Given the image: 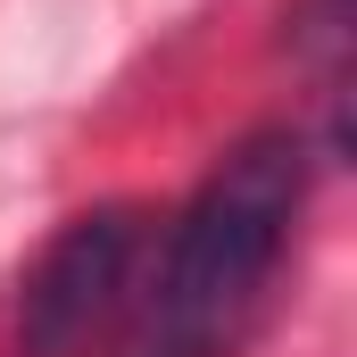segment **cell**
Segmentation results:
<instances>
[{"label": "cell", "mask_w": 357, "mask_h": 357, "mask_svg": "<svg viewBox=\"0 0 357 357\" xmlns=\"http://www.w3.org/2000/svg\"><path fill=\"white\" fill-rule=\"evenodd\" d=\"M299 199H307V150L291 133H250L175 216L133 357H216L225 349L241 307L282 266Z\"/></svg>", "instance_id": "6da1fadb"}, {"label": "cell", "mask_w": 357, "mask_h": 357, "mask_svg": "<svg viewBox=\"0 0 357 357\" xmlns=\"http://www.w3.org/2000/svg\"><path fill=\"white\" fill-rule=\"evenodd\" d=\"M133 258H142V216H133V208H91V216H75V225L42 250V266L25 274L17 349L25 357H75L91 341V324L125 299Z\"/></svg>", "instance_id": "7a4b0ae2"}]
</instances>
